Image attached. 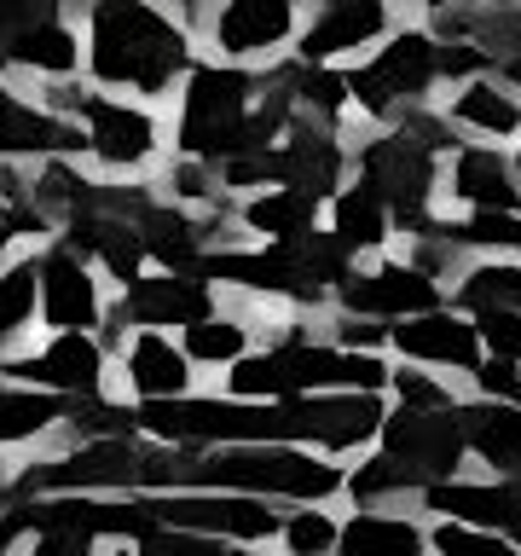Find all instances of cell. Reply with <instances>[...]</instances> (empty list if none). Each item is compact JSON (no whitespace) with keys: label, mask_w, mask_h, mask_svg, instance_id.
Returning a JSON list of instances; mask_svg holds the SVG:
<instances>
[{"label":"cell","mask_w":521,"mask_h":556,"mask_svg":"<svg viewBox=\"0 0 521 556\" xmlns=\"http://www.w3.org/2000/svg\"><path fill=\"white\" fill-rule=\"evenodd\" d=\"M382 452L371 464H359L354 476L342 481V493L359 498V510H377L389 498L423 493L434 481H452L463 464V429H458V406L452 412H411L399 406L382 417L377 429Z\"/></svg>","instance_id":"6da1fadb"},{"label":"cell","mask_w":521,"mask_h":556,"mask_svg":"<svg viewBox=\"0 0 521 556\" xmlns=\"http://www.w3.org/2000/svg\"><path fill=\"white\" fill-rule=\"evenodd\" d=\"M330 389H389V365L359 348L313 342L302 330H290L272 348H250L238 365H226V394L238 400H295V394H330Z\"/></svg>","instance_id":"7a4b0ae2"},{"label":"cell","mask_w":521,"mask_h":556,"mask_svg":"<svg viewBox=\"0 0 521 556\" xmlns=\"http://www.w3.org/2000/svg\"><path fill=\"white\" fill-rule=\"evenodd\" d=\"M186 29L163 17L151 0H99L93 7V76L111 87L163 93L186 70Z\"/></svg>","instance_id":"3957f363"},{"label":"cell","mask_w":521,"mask_h":556,"mask_svg":"<svg viewBox=\"0 0 521 556\" xmlns=\"http://www.w3.org/2000/svg\"><path fill=\"white\" fill-rule=\"evenodd\" d=\"M255 76L243 70L203 64L186 87V111H180V151L186 156H238L250 146V111H255Z\"/></svg>","instance_id":"277c9868"},{"label":"cell","mask_w":521,"mask_h":556,"mask_svg":"<svg viewBox=\"0 0 521 556\" xmlns=\"http://www.w3.org/2000/svg\"><path fill=\"white\" fill-rule=\"evenodd\" d=\"M128 486H139V434H104V441H76L59 458H41L24 476H12V498L128 493Z\"/></svg>","instance_id":"5b68a950"},{"label":"cell","mask_w":521,"mask_h":556,"mask_svg":"<svg viewBox=\"0 0 521 556\" xmlns=\"http://www.w3.org/2000/svg\"><path fill=\"white\" fill-rule=\"evenodd\" d=\"M434 146H423L417 134H389V139H371V146L359 151V168H365V186L382 198V208L417 232V226L429 220V198H434Z\"/></svg>","instance_id":"8992f818"},{"label":"cell","mask_w":521,"mask_h":556,"mask_svg":"<svg viewBox=\"0 0 521 556\" xmlns=\"http://www.w3.org/2000/svg\"><path fill=\"white\" fill-rule=\"evenodd\" d=\"M151 510L163 528H186V533H208L226 545H260L278 539V516L267 498L250 493H208V486H186V493H151Z\"/></svg>","instance_id":"52a82bcc"},{"label":"cell","mask_w":521,"mask_h":556,"mask_svg":"<svg viewBox=\"0 0 521 556\" xmlns=\"http://www.w3.org/2000/svg\"><path fill=\"white\" fill-rule=\"evenodd\" d=\"M434 76H441V47H434V35L411 29V35H394L365 70H354V76H347V93H354L371 116H394V111H411V104L429 93Z\"/></svg>","instance_id":"ba28073f"},{"label":"cell","mask_w":521,"mask_h":556,"mask_svg":"<svg viewBox=\"0 0 521 556\" xmlns=\"http://www.w3.org/2000/svg\"><path fill=\"white\" fill-rule=\"evenodd\" d=\"M0 377L24 382V389H47L59 400L104 394V342L93 337V330H52L47 348L0 359Z\"/></svg>","instance_id":"9c48e42d"},{"label":"cell","mask_w":521,"mask_h":556,"mask_svg":"<svg viewBox=\"0 0 521 556\" xmlns=\"http://www.w3.org/2000/svg\"><path fill=\"white\" fill-rule=\"evenodd\" d=\"M215 313V290L203 285V278L191 273H156V278H128L122 285V302L111 307V330H104V342L122 337V325L134 330H163V325H198Z\"/></svg>","instance_id":"30bf717a"},{"label":"cell","mask_w":521,"mask_h":556,"mask_svg":"<svg viewBox=\"0 0 521 556\" xmlns=\"http://www.w3.org/2000/svg\"><path fill=\"white\" fill-rule=\"evenodd\" d=\"M423 510H434L441 521H463V528H481V533H498L521 545V486L516 481H434L423 486Z\"/></svg>","instance_id":"8fae6325"},{"label":"cell","mask_w":521,"mask_h":556,"mask_svg":"<svg viewBox=\"0 0 521 556\" xmlns=\"http://www.w3.org/2000/svg\"><path fill=\"white\" fill-rule=\"evenodd\" d=\"M342 307L359 313V319H411V313L441 307V285L411 261H394V267H377V273H347Z\"/></svg>","instance_id":"7c38bea8"},{"label":"cell","mask_w":521,"mask_h":556,"mask_svg":"<svg viewBox=\"0 0 521 556\" xmlns=\"http://www.w3.org/2000/svg\"><path fill=\"white\" fill-rule=\"evenodd\" d=\"M35 261H41V325L93 330L104 319V302H99V278L87 273V261L69 243H59V250H47Z\"/></svg>","instance_id":"4fadbf2b"},{"label":"cell","mask_w":521,"mask_h":556,"mask_svg":"<svg viewBox=\"0 0 521 556\" xmlns=\"http://www.w3.org/2000/svg\"><path fill=\"white\" fill-rule=\"evenodd\" d=\"M446 41H469L486 59V70H504L521 81V12L516 7H434Z\"/></svg>","instance_id":"5bb4252c"},{"label":"cell","mask_w":521,"mask_h":556,"mask_svg":"<svg viewBox=\"0 0 521 556\" xmlns=\"http://www.w3.org/2000/svg\"><path fill=\"white\" fill-rule=\"evenodd\" d=\"M394 348L406 359L446 365V371H475V365H481V330L469 319H452V313H441V307L399 319L394 325Z\"/></svg>","instance_id":"9a60e30c"},{"label":"cell","mask_w":521,"mask_h":556,"mask_svg":"<svg viewBox=\"0 0 521 556\" xmlns=\"http://www.w3.org/2000/svg\"><path fill=\"white\" fill-rule=\"evenodd\" d=\"M64 104H81L87 146H93L104 163L134 168L156 151V122L145 111H128V104H111V99H81V93H64Z\"/></svg>","instance_id":"2e32d148"},{"label":"cell","mask_w":521,"mask_h":556,"mask_svg":"<svg viewBox=\"0 0 521 556\" xmlns=\"http://www.w3.org/2000/svg\"><path fill=\"white\" fill-rule=\"evenodd\" d=\"M122 377H128V389H134V406L191 394V359H186L180 342L163 337V330H139V337L122 348Z\"/></svg>","instance_id":"e0dca14e"},{"label":"cell","mask_w":521,"mask_h":556,"mask_svg":"<svg viewBox=\"0 0 521 556\" xmlns=\"http://www.w3.org/2000/svg\"><path fill=\"white\" fill-rule=\"evenodd\" d=\"M458 429L463 452H475L498 481H521V406L475 400V406H458Z\"/></svg>","instance_id":"ac0fdd59"},{"label":"cell","mask_w":521,"mask_h":556,"mask_svg":"<svg viewBox=\"0 0 521 556\" xmlns=\"http://www.w3.org/2000/svg\"><path fill=\"white\" fill-rule=\"evenodd\" d=\"M134 232H139V243H145V255H156L168 273L198 278L203 255H208V226L203 220H191V215H180V208L145 198L134 208Z\"/></svg>","instance_id":"d6986e66"},{"label":"cell","mask_w":521,"mask_h":556,"mask_svg":"<svg viewBox=\"0 0 521 556\" xmlns=\"http://www.w3.org/2000/svg\"><path fill=\"white\" fill-rule=\"evenodd\" d=\"M382 29H389V0H325V12L302 35V64H325L347 47L377 41Z\"/></svg>","instance_id":"ffe728a7"},{"label":"cell","mask_w":521,"mask_h":556,"mask_svg":"<svg viewBox=\"0 0 521 556\" xmlns=\"http://www.w3.org/2000/svg\"><path fill=\"white\" fill-rule=\"evenodd\" d=\"M272 168H278V186H295V191H313V198H330L342 180V146L336 134L313 128V122H295L290 139L272 151Z\"/></svg>","instance_id":"44dd1931"},{"label":"cell","mask_w":521,"mask_h":556,"mask_svg":"<svg viewBox=\"0 0 521 556\" xmlns=\"http://www.w3.org/2000/svg\"><path fill=\"white\" fill-rule=\"evenodd\" d=\"M295 24V12H290V0H226L220 17H215V41L220 52H267L278 47L290 35Z\"/></svg>","instance_id":"7402d4cb"},{"label":"cell","mask_w":521,"mask_h":556,"mask_svg":"<svg viewBox=\"0 0 521 556\" xmlns=\"http://www.w3.org/2000/svg\"><path fill=\"white\" fill-rule=\"evenodd\" d=\"M336 556H429V533L411 516L354 510L336 533Z\"/></svg>","instance_id":"603a6c76"},{"label":"cell","mask_w":521,"mask_h":556,"mask_svg":"<svg viewBox=\"0 0 521 556\" xmlns=\"http://www.w3.org/2000/svg\"><path fill=\"white\" fill-rule=\"evenodd\" d=\"M81 146V128L69 122L35 111L17 93L0 87V156H35V151H76Z\"/></svg>","instance_id":"cb8c5ba5"},{"label":"cell","mask_w":521,"mask_h":556,"mask_svg":"<svg viewBox=\"0 0 521 556\" xmlns=\"http://www.w3.org/2000/svg\"><path fill=\"white\" fill-rule=\"evenodd\" d=\"M452 191H458L463 203H475V208H504V215H516L521 174L504 163L498 151L469 146V151H458V163H452Z\"/></svg>","instance_id":"d4e9b609"},{"label":"cell","mask_w":521,"mask_h":556,"mask_svg":"<svg viewBox=\"0 0 521 556\" xmlns=\"http://www.w3.org/2000/svg\"><path fill=\"white\" fill-rule=\"evenodd\" d=\"M64 429V400L24 382H0V446H29L41 434Z\"/></svg>","instance_id":"484cf974"},{"label":"cell","mask_w":521,"mask_h":556,"mask_svg":"<svg viewBox=\"0 0 521 556\" xmlns=\"http://www.w3.org/2000/svg\"><path fill=\"white\" fill-rule=\"evenodd\" d=\"M452 122H463V128H475L486 139H510V134H521V99L498 81H469L452 99Z\"/></svg>","instance_id":"4316f807"},{"label":"cell","mask_w":521,"mask_h":556,"mask_svg":"<svg viewBox=\"0 0 521 556\" xmlns=\"http://www.w3.org/2000/svg\"><path fill=\"white\" fill-rule=\"evenodd\" d=\"M35 307H41V261L29 255V261L0 273V359L35 325Z\"/></svg>","instance_id":"83f0119b"},{"label":"cell","mask_w":521,"mask_h":556,"mask_svg":"<svg viewBox=\"0 0 521 556\" xmlns=\"http://www.w3.org/2000/svg\"><path fill=\"white\" fill-rule=\"evenodd\" d=\"M313 215H319V198H313V191H295V186H278V191H267V198H255L250 208H243V220L272 243L307 232Z\"/></svg>","instance_id":"f1b7e54d"},{"label":"cell","mask_w":521,"mask_h":556,"mask_svg":"<svg viewBox=\"0 0 521 556\" xmlns=\"http://www.w3.org/2000/svg\"><path fill=\"white\" fill-rule=\"evenodd\" d=\"M186 359L191 365H238L250 354V325L232 319V313H208V319L186 325Z\"/></svg>","instance_id":"f546056e"},{"label":"cell","mask_w":521,"mask_h":556,"mask_svg":"<svg viewBox=\"0 0 521 556\" xmlns=\"http://www.w3.org/2000/svg\"><path fill=\"white\" fill-rule=\"evenodd\" d=\"M59 24V0H0V64H24L35 35Z\"/></svg>","instance_id":"4dcf8cb0"},{"label":"cell","mask_w":521,"mask_h":556,"mask_svg":"<svg viewBox=\"0 0 521 556\" xmlns=\"http://www.w3.org/2000/svg\"><path fill=\"white\" fill-rule=\"evenodd\" d=\"M389 208H382V198L371 186H347L336 198V238L347 243V250H377L382 238H389Z\"/></svg>","instance_id":"1f68e13d"},{"label":"cell","mask_w":521,"mask_h":556,"mask_svg":"<svg viewBox=\"0 0 521 556\" xmlns=\"http://www.w3.org/2000/svg\"><path fill=\"white\" fill-rule=\"evenodd\" d=\"M458 302L469 313H521V267H504V261L469 267L458 285Z\"/></svg>","instance_id":"d6a6232c"},{"label":"cell","mask_w":521,"mask_h":556,"mask_svg":"<svg viewBox=\"0 0 521 556\" xmlns=\"http://www.w3.org/2000/svg\"><path fill=\"white\" fill-rule=\"evenodd\" d=\"M64 429H69V441H104V434H139V429H134V406H122V400H111V394L64 400Z\"/></svg>","instance_id":"836d02e7"},{"label":"cell","mask_w":521,"mask_h":556,"mask_svg":"<svg viewBox=\"0 0 521 556\" xmlns=\"http://www.w3.org/2000/svg\"><path fill=\"white\" fill-rule=\"evenodd\" d=\"M336 521H330L319 504H307V510H295L278 521V539H284V556H336Z\"/></svg>","instance_id":"e575fe53"},{"label":"cell","mask_w":521,"mask_h":556,"mask_svg":"<svg viewBox=\"0 0 521 556\" xmlns=\"http://www.w3.org/2000/svg\"><path fill=\"white\" fill-rule=\"evenodd\" d=\"M290 93H295V111H319V116H336L347 104V76L325 64H295L290 70Z\"/></svg>","instance_id":"d590c367"},{"label":"cell","mask_w":521,"mask_h":556,"mask_svg":"<svg viewBox=\"0 0 521 556\" xmlns=\"http://www.w3.org/2000/svg\"><path fill=\"white\" fill-rule=\"evenodd\" d=\"M134 551H145V556H255L250 545H226V539H208V533H186V528H156L139 539Z\"/></svg>","instance_id":"8d00e7d4"},{"label":"cell","mask_w":521,"mask_h":556,"mask_svg":"<svg viewBox=\"0 0 521 556\" xmlns=\"http://www.w3.org/2000/svg\"><path fill=\"white\" fill-rule=\"evenodd\" d=\"M452 243H498V250H516L521 255V220L504 215V208H475L463 226H446Z\"/></svg>","instance_id":"74e56055"},{"label":"cell","mask_w":521,"mask_h":556,"mask_svg":"<svg viewBox=\"0 0 521 556\" xmlns=\"http://www.w3.org/2000/svg\"><path fill=\"white\" fill-rule=\"evenodd\" d=\"M389 382H394L399 406H411V412H452L458 406L446 382H434L429 371H389Z\"/></svg>","instance_id":"f35d334b"},{"label":"cell","mask_w":521,"mask_h":556,"mask_svg":"<svg viewBox=\"0 0 521 556\" xmlns=\"http://www.w3.org/2000/svg\"><path fill=\"white\" fill-rule=\"evenodd\" d=\"M475 389H481V400H498V406H521V365L516 359H481L475 371Z\"/></svg>","instance_id":"ab89813d"},{"label":"cell","mask_w":521,"mask_h":556,"mask_svg":"<svg viewBox=\"0 0 521 556\" xmlns=\"http://www.w3.org/2000/svg\"><path fill=\"white\" fill-rule=\"evenodd\" d=\"M475 330H481V348L521 365V313H475Z\"/></svg>","instance_id":"60d3db41"},{"label":"cell","mask_w":521,"mask_h":556,"mask_svg":"<svg viewBox=\"0 0 521 556\" xmlns=\"http://www.w3.org/2000/svg\"><path fill=\"white\" fill-rule=\"evenodd\" d=\"M377 342H382V325L359 319V313H342V319H336V348H359V354H377Z\"/></svg>","instance_id":"b9f144b4"},{"label":"cell","mask_w":521,"mask_h":556,"mask_svg":"<svg viewBox=\"0 0 521 556\" xmlns=\"http://www.w3.org/2000/svg\"><path fill=\"white\" fill-rule=\"evenodd\" d=\"M29 556H93V539L81 533H29Z\"/></svg>","instance_id":"7bdbcfd3"},{"label":"cell","mask_w":521,"mask_h":556,"mask_svg":"<svg viewBox=\"0 0 521 556\" xmlns=\"http://www.w3.org/2000/svg\"><path fill=\"white\" fill-rule=\"evenodd\" d=\"M7 243H12V215L0 208V261H7Z\"/></svg>","instance_id":"ee69618b"},{"label":"cell","mask_w":521,"mask_h":556,"mask_svg":"<svg viewBox=\"0 0 521 556\" xmlns=\"http://www.w3.org/2000/svg\"><path fill=\"white\" fill-rule=\"evenodd\" d=\"M12 504V476H7V464H0V510Z\"/></svg>","instance_id":"f6af8a7d"},{"label":"cell","mask_w":521,"mask_h":556,"mask_svg":"<svg viewBox=\"0 0 521 556\" xmlns=\"http://www.w3.org/2000/svg\"><path fill=\"white\" fill-rule=\"evenodd\" d=\"M434 7H458V0H434ZM475 7H516V0H475Z\"/></svg>","instance_id":"bcb514c9"},{"label":"cell","mask_w":521,"mask_h":556,"mask_svg":"<svg viewBox=\"0 0 521 556\" xmlns=\"http://www.w3.org/2000/svg\"><path fill=\"white\" fill-rule=\"evenodd\" d=\"M116 556H145V551H134V545H122V551H116Z\"/></svg>","instance_id":"7dc6e473"},{"label":"cell","mask_w":521,"mask_h":556,"mask_svg":"<svg viewBox=\"0 0 521 556\" xmlns=\"http://www.w3.org/2000/svg\"><path fill=\"white\" fill-rule=\"evenodd\" d=\"M180 7H186V12H198V7H203V0H180Z\"/></svg>","instance_id":"c3c4849f"},{"label":"cell","mask_w":521,"mask_h":556,"mask_svg":"<svg viewBox=\"0 0 521 556\" xmlns=\"http://www.w3.org/2000/svg\"><path fill=\"white\" fill-rule=\"evenodd\" d=\"M290 7H295V0H290Z\"/></svg>","instance_id":"681fc988"},{"label":"cell","mask_w":521,"mask_h":556,"mask_svg":"<svg viewBox=\"0 0 521 556\" xmlns=\"http://www.w3.org/2000/svg\"><path fill=\"white\" fill-rule=\"evenodd\" d=\"M516 486H521V481H516Z\"/></svg>","instance_id":"f907efd6"},{"label":"cell","mask_w":521,"mask_h":556,"mask_svg":"<svg viewBox=\"0 0 521 556\" xmlns=\"http://www.w3.org/2000/svg\"><path fill=\"white\" fill-rule=\"evenodd\" d=\"M516 168H521V163H516Z\"/></svg>","instance_id":"816d5d0a"}]
</instances>
